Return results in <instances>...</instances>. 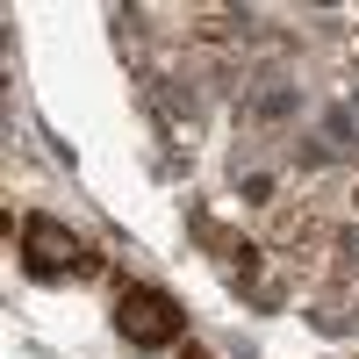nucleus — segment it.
<instances>
[{"mask_svg": "<svg viewBox=\"0 0 359 359\" xmlns=\"http://www.w3.org/2000/svg\"><path fill=\"white\" fill-rule=\"evenodd\" d=\"M15 245H22V273H36V280H86V273H101V252L86 245L79 230H65L57 216H29Z\"/></svg>", "mask_w": 359, "mask_h": 359, "instance_id": "1", "label": "nucleus"}, {"mask_svg": "<svg viewBox=\"0 0 359 359\" xmlns=\"http://www.w3.org/2000/svg\"><path fill=\"white\" fill-rule=\"evenodd\" d=\"M115 338L137 352H165L187 338V316H180V302L165 287H123L115 294Z\"/></svg>", "mask_w": 359, "mask_h": 359, "instance_id": "2", "label": "nucleus"}, {"mask_svg": "<svg viewBox=\"0 0 359 359\" xmlns=\"http://www.w3.org/2000/svg\"><path fill=\"white\" fill-rule=\"evenodd\" d=\"M187 359H208V352H201V345H194V352H187Z\"/></svg>", "mask_w": 359, "mask_h": 359, "instance_id": "3", "label": "nucleus"}]
</instances>
